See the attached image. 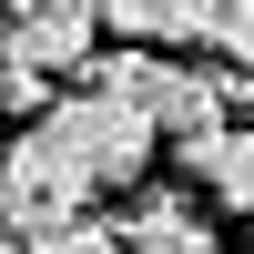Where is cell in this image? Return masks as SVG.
Here are the masks:
<instances>
[{"mask_svg": "<svg viewBox=\"0 0 254 254\" xmlns=\"http://www.w3.org/2000/svg\"><path fill=\"white\" fill-rule=\"evenodd\" d=\"M92 81L122 92L163 142H193V132L224 122V71H193V61H173V51H132V41H122V51H92Z\"/></svg>", "mask_w": 254, "mask_h": 254, "instance_id": "cell-1", "label": "cell"}, {"mask_svg": "<svg viewBox=\"0 0 254 254\" xmlns=\"http://www.w3.org/2000/svg\"><path fill=\"white\" fill-rule=\"evenodd\" d=\"M92 193H102V183L61 153L51 122H31V132L0 142V234H51V224L92 214Z\"/></svg>", "mask_w": 254, "mask_h": 254, "instance_id": "cell-2", "label": "cell"}, {"mask_svg": "<svg viewBox=\"0 0 254 254\" xmlns=\"http://www.w3.org/2000/svg\"><path fill=\"white\" fill-rule=\"evenodd\" d=\"M41 122L61 132V153H71V163H81L92 183H132L142 163H153V142H163L153 122H142L132 102H122V92H102V81H81V92L41 102Z\"/></svg>", "mask_w": 254, "mask_h": 254, "instance_id": "cell-3", "label": "cell"}, {"mask_svg": "<svg viewBox=\"0 0 254 254\" xmlns=\"http://www.w3.org/2000/svg\"><path fill=\"white\" fill-rule=\"evenodd\" d=\"M92 20L132 51H193L214 41V0H92Z\"/></svg>", "mask_w": 254, "mask_h": 254, "instance_id": "cell-4", "label": "cell"}, {"mask_svg": "<svg viewBox=\"0 0 254 254\" xmlns=\"http://www.w3.org/2000/svg\"><path fill=\"white\" fill-rule=\"evenodd\" d=\"M183 163H193V183H203L214 203L254 214V132H224V122H214V132H193V142H183Z\"/></svg>", "mask_w": 254, "mask_h": 254, "instance_id": "cell-5", "label": "cell"}, {"mask_svg": "<svg viewBox=\"0 0 254 254\" xmlns=\"http://www.w3.org/2000/svg\"><path fill=\"white\" fill-rule=\"evenodd\" d=\"M122 244L132 254H214V224L183 214V193H142L132 214H122Z\"/></svg>", "mask_w": 254, "mask_h": 254, "instance_id": "cell-6", "label": "cell"}, {"mask_svg": "<svg viewBox=\"0 0 254 254\" xmlns=\"http://www.w3.org/2000/svg\"><path fill=\"white\" fill-rule=\"evenodd\" d=\"M92 31H102L92 10H10V41L41 71H81V61H92Z\"/></svg>", "mask_w": 254, "mask_h": 254, "instance_id": "cell-7", "label": "cell"}, {"mask_svg": "<svg viewBox=\"0 0 254 254\" xmlns=\"http://www.w3.org/2000/svg\"><path fill=\"white\" fill-rule=\"evenodd\" d=\"M10 254H132V244H122V224H102V214H71V224H51V234H20Z\"/></svg>", "mask_w": 254, "mask_h": 254, "instance_id": "cell-8", "label": "cell"}, {"mask_svg": "<svg viewBox=\"0 0 254 254\" xmlns=\"http://www.w3.org/2000/svg\"><path fill=\"white\" fill-rule=\"evenodd\" d=\"M51 102V71H41L31 51H20L10 31H0V122H20V112H41Z\"/></svg>", "mask_w": 254, "mask_h": 254, "instance_id": "cell-9", "label": "cell"}, {"mask_svg": "<svg viewBox=\"0 0 254 254\" xmlns=\"http://www.w3.org/2000/svg\"><path fill=\"white\" fill-rule=\"evenodd\" d=\"M214 51L234 71H254V0H214Z\"/></svg>", "mask_w": 254, "mask_h": 254, "instance_id": "cell-10", "label": "cell"}, {"mask_svg": "<svg viewBox=\"0 0 254 254\" xmlns=\"http://www.w3.org/2000/svg\"><path fill=\"white\" fill-rule=\"evenodd\" d=\"M10 10H92V0H10Z\"/></svg>", "mask_w": 254, "mask_h": 254, "instance_id": "cell-11", "label": "cell"}]
</instances>
